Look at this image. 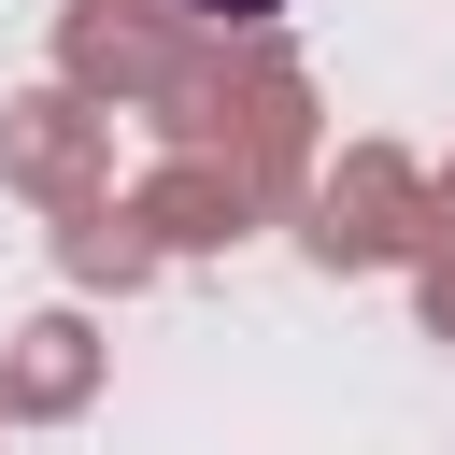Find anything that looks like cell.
<instances>
[{
    "instance_id": "1",
    "label": "cell",
    "mask_w": 455,
    "mask_h": 455,
    "mask_svg": "<svg viewBox=\"0 0 455 455\" xmlns=\"http://www.w3.org/2000/svg\"><path fill=\"white\" fill-rule=\"evenodd\" d=\"M185 14H213V28H256V14H284V0H185Z\"/></svg>"
}]
</instances>
